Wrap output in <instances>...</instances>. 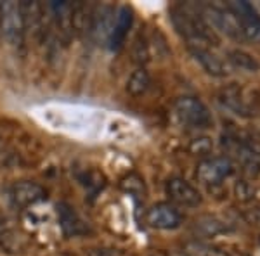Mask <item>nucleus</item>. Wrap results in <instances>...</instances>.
Here are the masks:
<instances>
[{
	"label": "nucleus",
	"mask_w": 260,
	"mask_h": 256,
	"mask_svg": "<svg viewBox=\"0 0 260 256\" xmlns=\"http://www.w3.org/2000/svg\"><path fill=\"white\" fill-rule=\"evenodd\" d=\"M172 21L180 35L189 42L191 49H208L213 42V33L203 16H200L192 7L180 6L172 11Z\"/></svg>",
	"instance_id": "nucleus-1"
},
{
	"label": "nucleus",
	"mask_w": 260,
	"mask_h": 256,
	"mask_svg": "<svg viewBox=\"0 0 260 256\" xmlns=\"http://www.w3.org/2000/svg\"><path fill=\"white\" fill-rule=\"evenodd\" d=\"M174 109L175 115L179 116V120L192 128H208L213 121L208 107L200 99L191 97V95L179 97L175 100Z\"/></svg>",
	"instance_id": "nucleus-2"
},
{
	"label": "nucleus",
	"mask_w": 260,
	"mask_h": 256,
	"mask_svg": "<svg viewBox=\"0 0 260 256\" xmlns=\"http://www.w3.org/2000/svg\"><path fill=\"white\" fill-rule=\"evenodd\" d=\"M24 26L21 4L0 2V36L12 45H18L23 40Z\"/></svg>",
	"instance_id": "nucleus-3"
},
{
	"label": "nucleus",
	"mask_w": 260,
	"mask_h": 256,
	"mask_svg": "<svg viewBox=\"0 0 260 256\" xmlns=\"http://www.w3.org/2000/svg\"><path fill=\"white\" fill-rule=\"evenodd\" d=\"M236 19L240 33L250 40H260V16L248 2H231L228 6Z\"/></svg>",
	"instance_id": "nucleus-4"
},
{
	"label": "nucleus",
	"mask_w": 260,
	"mask_h": 256,
	"mask_svg": "<svg viewBox=\"0 0 260 256\" xmlns=\"http://www.w3.org/2000/svg\"><path fill=\"white\" fill-rule=\"evenodd\" d=\"M116 12L111 6H98L92 9L90 23H89V33L90 36L99 44H108L115 24Z\"/></svg>",
	"instance_id": "nucleus-5"
},
{
	"label": "nucleus",
	"mask_w": 260,
	"mask_h": 256,
	"mask_svg": "<svg viewBox=\"0 0 260 256\" xmlns=\"http://www.w3.org/2000/svg\"><path fill=\"white\" fill-rule=\"evenodd\" d=\"M233 171L231 161L228 158L215 156V158H207L198 165L196 170V177L200 182L207 184V186H217L224 178H228Z\"/></svg>",
	"instance_id": "nucleus-6"
},
{
	"label": "nucleus",
	"mask_w": 260,
	"mask_h": 256,
	"mask_svg": "<svg viewBox=\"0 0 260 256\" xmlns=\"http://www.w3.org/2000/svg\"><path fill=\"white\" fill-rule=\"evenodd\" d=\"M167 196L179 206L196 208L201 204V194L192 184L184 178H170L165 186Z\"/></svg>",
	"instance_id": "nucleus-7"
},
{
	"label": "nucleus",
	"mask_w": 260,
	"mask_h": 256,
	"mask_svg": "<svg viewBox=\"0 0 260 256\" xmlns=\"http://www.w3.org/2000/svg\"><path fill=\"white\" fill-rule=\"evenodd\" d=\"M47 191L31 180H19L11 187V197L19 208H28L45 199Z\"/></svg>",
	"instance_id": "nucleus-8"
},
{
	"label": "nucleus",
	"mask_w": 260,
	"mask_h": 256,
	"mask_svg": "<svg viewBox=\"0 0 260 256\" xmlns=\"http://www.w3.org/2000/svg\"><path fill=\"white\" fill-rule=\"evenodd\" d=\"M180 222H182L180 213L167 203L153 206L146 215V224L160 230H174L180 225Z\"/></svg>",
	"instance_id": "nucleus-9"
},
{
	"label": "nucleus",
	"mask_w": 260,
	"mask_h": 256,
	"mask_svg": "<svg viewBox=\"0 0 260 256\" xmlns=\"http://www.w3.org/2000/svg\"><path fill=\"white\" fill-rule=\"evenodd\" d=\"M57 216H59V225H61L62 232L68 237L85 236V234L89 232V225L82 220L80 215H78L70 204H66V203L57 204Z\"/></svg>",
	"instance_id": "nucleus-10"
},
{
	"label": "nucleus",
	"mask_w": 260,
	"mask_h": 256,
	"mask_svg": "<svg viewBox=\"0 0 260 256\" xmlns=\"http://www.w3.org/2000/svg\"><path fill=\"white\" fill-rule=\"evenodd\" d=\"M132 21H134L132 11L128 7H120L118 12H116L110 40H108V45H110L111 50H118L125 44L130 28H132Z\"/></svg>",
	"instance_id": "nucleus-11"
},
{
	"label": "nucleus",
	"mask_w": 260,
	"mask_h": 256,
	"mask_svg": "<svg viewBox=\"0 0 260 256\" xmlns=\"http://www.w3.org/2000/svg\"><path fill=\"white\" fill-rule=\"evenodd\" d=\"M50 11L54 14V19H56V26L57 31L61 33L62 36L70 39L73 35V4L68 2H54L50 6Z\"/></svg>",
	"instance_id": "nucleus-12"
},
{
	"label": "nucleus",
	"mask_w": 260,
	"mask_h": 256,
	"mask_svg": "<svg viewBox=\"0 0 260 256\" xmlns=\"http://www.w3.org/2000/svg\"><path fill=\"white\" fill-rule=\"evenodd\" d=\"M21 14H23L24 33H39L42 26V7L37 2H23L21 4Z\"/></svg>",
	"instance_id": "nucleus-13"
},
{
	"label": "nucleus",
	"mask_w": 260,
	"mask_h": 256,
	"mask_svg": "<svg viewBox=\"0 0 260 256\" xmlns=\"http://www.w3.org/2000/svg\"><path fill=\"white\" fill-rule=\"evenodd\" d=\"M191 50H192V56L196 57V61H198L210 75L222 77V75L225 73L224 62H222L213 52H210L208 49H191Z\"/></svg>",
	"instance_id": "nucleus-14"
},
{
	"label": "nucleus",
	"mask_w": 260,
	"mask_h": 256,
	"mask_svg": "<svg viewBox=\"0 0 260 256\" xmlns=\"http://www.w3.org/2000/svg\"><path fill=\"white\" fill-rule=\"evenodd\" d=\"M151 85V78H149V73L146 69H136L132 75L128 77L127 80V92L134 97H139V95L146 94Z\"/></svg>",
	"instance_id": "nucleus-15"
},
{
	"label": "nucleus",
	"mask_w": 260,
	"mask_h": 256,
	"mask_svg": "<svg viewBox=\"0 0 260 256\" xmlns=\"http://www.w3.org/2000/svg\"><path fill=\"white\" fill-rule=\"evenodd\" d=\"M229 61L233 62V66H236V68H240L243 71H248V73H255L260 68L258 62L248 52H245V50H231Z\"/></svg>",
	"instance_id": "nucleus-16"
},
{
	"label": "nucleus",
	"mask_w": 260,
	"mask_h": 256,
	"mask_svg": "<svg viewBox=\"0 0 260 256\" xmlns=\"http://www.w3.org/2000/svg\"><path fill=\"white\" fill-rule=\"evenodd\" d=\"M0 246L6 251H9V253H18L21 249L19 239L16 237V234L6 225H0Z\"/></svg>",
	"instance_id": "nucleus-17"
},
{
	"label": "nucleus",
	"mask_w": 260,
	"mask_h": 256,
	"mask_svg": "<svg viewBox=\"0 0 260 256\" xmlns=\"http://www.w3.org/2000/svg\"><path fill=\"white\" fill-rule=\"evenodd\" d=\"M212 149V144H210V138L203 137V138H194L191 144V151L192 153H198V154H203V153H208Z\"/></svg>",
	"instance_id": "nucleus-18"
}]
</instances>
